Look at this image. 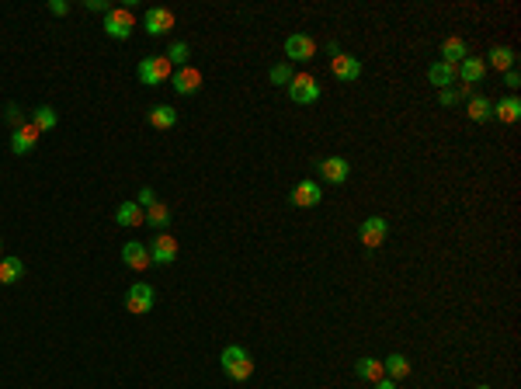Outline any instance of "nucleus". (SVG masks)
<instances>
[{
	"label": "nucleus",
	"instance_id": "obj_11",
	"mask_svg": "<svg viewBox=\"0 0 521 389\" xmlns=\"http://www.w3.org/2000/svg\"><path fill=\"white\" fill-rule=\"evenodd\" d=\"M146 247H150V261H153L157 268H167V264L177 261V240H174L170 233H157L153 244H146Z\"/></svg>",
	"mask_w": 521,
	"mask_h": 389
},
{
	"label": "nucleus",
	"instance_id": "obj_20",
	"mask_svg": "<svg viewBox=\"0 0 521 389\" xmlns=\"http://www.w3.org/2000/svg\"><path fill=\"white\" fill-rule=\"evenodd\" d=\"M146 119H150V126H153V129L167 132V129H174V126H177V108H170V104H153V108L146 112Z\"/></svg>",
	"mask_w": 521,
	"mask_h": 389
},
{
	"label": "nucleus",
	"instance_id": "obj_13",
	"mask_svg": "<svg viewBox=\"0 0 521 389\" xmlns=\"http://www.w3.org/2000/svg\"><path fill=\"white\" fill-rule=\"evenodd\" d=\"M39 139H42V132L35 129L32 122H25L21 129L11 132V153H14V157H28V153L39 146Z\"/></svg>",
	"mask_w": 521,
	"mask_h": 389
},
{
	"label": "nucleus",
	"instance_id": "obj_18",
	"mask_svg": "<svg viewBox=\"0 0 521 389\" xmlns=\"http://www.w3.org/2000/svg\"><path fill=\"white\" fill-rule=\"evenodd\" d=\"M486 66H493L497 73H508V70H518V52L515 49H508V45H493L490 49V56L483 59Z\"/></svg>",
	"mask_w": 521,
	"mask_h": 389
},
{
	"label": "nucleus",
	"instance_id": "obj_27",
	"mask_svg": "<svg viewBox=\"0 0 521 389\" xmlns=\"http://www.w3.org/2000/svg\"><path fill=\"white\" fill-rule=\"evenodd\" d=\"M115 222H119V226H143V222H146V213H143L136 202H122L119 209H115Z\"/></svg>",
	"mask_w": 521,
	"mask_h": 389
},
{
	"label": "nucleus",
	"instance_id": "obj_26",
	"mask_svg": "<svg viewBox=\"0 0 521 389\" xmlns=\"http://www.w3.org/2000/svg\"><path fill=\"white\" fill-rule=\"evenodd\" d=\"M382 369H386V376H390L393 383H400V379H406V376H410V358L397 351V354L382 358Z\"/></svg>",
	"mask_w": 521,
	"mask_h": 389
},
{
	"label": "nucleus",
	"instance_id": "obj_7",
	"mask_svg": "<svg viewBox=\"0 0 521 389\" xmlns=\"http://www.w3.org/2000/svg\"><path fill=\"white\" fill-rule=\"evenodd\" d=\"M288 202L295 205V209H317L323 202V188H320V181H299L292 191H288Z\"/></svg>",
	"mask_w": 521,
	"mask_h": 389
},
{
	"label": "nucleus",
	"instance_id": "obj_16",
	"mask_svg": "<svg viewBox=\"0 0 521 389\" xmlns=\"http://www.w3.org/2000/svg\"><path fill=\"white\" fill-rule=\"evenodd\" d=\"M122 264L132 268V271H146V268L153 264V261H150V247L139 244V240H129V244L122 247Z\"/></svg>",
	"mask_w": 521,
	"mask_h": 389
},
{
	"label": "nucleus",
	"instance_id": "obj_24",
	"mask_svg": "<svg viewBox=\"0 0 521 389\" xmlns=\"http://www.w3.org/2000/svg\"><path fill=\"white\" fill-rule=\"evenodd\" d=\"M28 122H32L39 132H52V129H56V122H59V115H56V108H52V104H39V108H32Z\"/></svg>",
	"mask_w": 521,
	"mask_h": 389
},
{
	"label": "nucleus",
	"instance_id": "obj_25",
	"mask_svg": "<svg viewBox=\"0 0 521 389\" xmlns=\"http://www.w3.org/2000/svg\"><path fill=\"white\" fill-rule=\"evenodd\" d=\"M490 108H493V101H490L486 94H473L469 104H466V115H469L476 126H483V122H490Z\"/></svg>",
	"mask_w": 521,
	"mask_h": 389
},
{
	"label": "nucleus",
	"instance_id": "obj_36",
	"mask_svg": "<svg viewBox=\"0 0 521 389\" xmlns=\"http://www.w3.org/2000/svg\"><path fill=\"white\" fill-rule=\"evenodd\" d=\"M83 7H87V11H105V14L112 11V4H108V0H83Z\"/></svg>",
	"mask_w": 521,
	"mask_h": 389
},
{
	"label": "nucleus",
	"instance_id": "obj_9",
	"mask_svg": "<svg viewBox=\"0 0 521 389\" xmlns=\"http://www.w3.org/2000/svg\"><path fill=\"white\" fill-rule=\"evenodd\" d=\"M317 171L327 184H344L351 177V160L348 157H323V160H317Z\"/></svg>",
	"mask_w": 521,
	"mask_h": 389
},
{
	"label": "nucleus",
	"instance_id": "obj_38",
	"mask_svg": "<svg viewBox=\"0 0 521 389\" xmlns=\"http://www.w3.org/2000/svg\"><path fill=\"white\" fill-rule=\"evenodd\" d=\"M476 389H490V386H486V383H483V386H476Z\"/></svg>",
	"mask_w": 521,
	"mask_h": 389
},
{
	"label": "nucleus",
	"instance_id": "obj_15",
	"mask_svg": "<svg viewBox=\"0 0 521 389\" xmlns=\"http://www.w3.org/2000/svg\"><path fill=\"white\" fill-rule=\"evenodd\" d=\"M490 119H497V122H504V126H515V122L521 119V97H518V94H508V97L493 101Z\"/></svg>",
	"mask_w": 521,
	"mask_h": 389
},
{
	"label": "nucleus",
	"instance_id": "obj_23",
	"mask_svg": "<svg viewBox=\"0 0 521 389\" xmlns=\"http://www.w3.org/2000/svg\"><path fill=\"white\" fill-rule=\"evenodd\" d=\"M355 376L365 379V383H379V379L386 376L382 358H358V361H355Z\"/></svg>",
	"mask_w": 521,
	"mask_h": 389
},
{
	"label": "nucleus",
	"instance_id": "obj_5",
	"mask_svg": "<svg viewBox=\"0 0 521 389\" xmlns=\"http://www.w3.org/2000/svg\"><path fill=\"white\" fill-rule=\"evenodd\" d=\"M170 73H174V66L167 63V56H146V59L139 63V80L146 87L170 84Z\"/></svg>",
	"mask_w": 521,
	"mask_h": 389
},
{
	"label": "nucleus",
	"instance_id": "obj_30",
	"mask_svg": "<svg viewBox=\"0 0 521 389\" xmlns=\"http://www.w3.org/2000/svg\"><path fill=\"white\" fill-rule=\"evenodd\" d=\"M268 77H271V84L288 87V84H292V77H295V73H292V66H288V63H275V66L268 70Z\"/></svg>",
	"mask_w": 521,
	"mask_h": 389
},
{
	"label": "nucleus",
	"instance_id": "obj_37",
	"mask_svg": "<svg viewBox=\"0 0 521 389\" xmlns=\"http://www.w3.org/2000/svg\"><path fill=\"white\" fill-rule=\"evenodd\" d=\"M372 386H375V389H397V383H393L390 376H382V379H379V383H372Z\"/></svg>",
	"mask_w": 521,
	"mask_h": 389
},
{
	"label": "nucleus",
	"instance_id": "obj_33",
	"mask_svg": "<svg viewBox=\"0 0 521 389\" xmlns=\"http://www.w3.org/2000/svg\"><path fill=\"white\" fill-rule=\"evenodd\" d=\"M438 104H441V108H452V104H459V90H455V87L438 90Z\"/></svg>",
	"mask_w": 521,
	"mask_h": 389
},
{
	"label": "nucleus",
	"instance_id": "obj_21",
	"mask_svg": "<svg viewBox=\"0 0 521 389\" xmlns=\"http://www.w3.org/2000/svg\"><path fill=\"white\" fill-rule=\"evenodd\" d=\"M21 275H25V261L18 254H4L0 258V285H14Z\"/></svg>",
	"mask_w": 521,
	"mask_h": 389
},
{
	"label": "nucleus",
	"instance_id": "obj_39",
	"mask_svg": "<svg viewBox=\"0 0 521 389\" xmlns=\"http://www.w3.org/2000/svg\"><path fill=\"white\" fill-rule=\"evenodd\" d=\"M0 251H4V244H0ZM0 258H4V254H0Z\"/></svg>",
	"mask_w": 521,
	"mask_h": 389
},
{
	"label": "nucleus",
	"instance_id": "obj_12",
	"mask_svg": "<svg viewBox=\"0 0 521 389\" xmlns=\"http://www.w3.org/2000/svg\"><path fill=\"white\" fill-rule=\"evenodd\" d=\"M170 87H174V94L192 97V94H199L201 90V73L195 70V66H181V70L170 73Z\"/></svg>",
	"mask_w": 521,
	"mask_h": 389
},
{
	"label": "nucleus",
	"instance_id": "obj_17",
	"mask_svg": "<svg viewBox=\"0 0 521 389\" xmlns=\"http://www.w3.org/2000/svg\"><path fill=\"white\" fill-rule=\"evenodd\" d=\"M483 73H486V63H483L480 56H466V59H462V63L455 66V80H462L466 87L480 84Z\"/></svg>",
	"mask_w": 521,
	"mask_h": 389
},
{
	"label": "nucleus",
	"instance_id": "obj_29",
	"mask_svg": "<svg viewBox=\"0 0 521 389\" xmlns=\"http://www.w3.org/2000/svg\"><path fill=\"white\" fill-rule=\"evenodd\" d=\"M163 56H167V63H170V66H177V70H181V66H188L192 45H188V42H174L167 52H163Z\"/></svg>",
	"mask_w": 521,
	"mask_h": 389
},
{
	"label": "nucleus",
	"instance_id": "obj_31",
	"mask_svg": "<svg viewBox=\"0 0 521 389\" xmlns=\"http://www.w3.org/2000/svg\"><path fill=\"white\" fill-rule=\"evenodd\" d=\"M4 119H7V126H11V129H21V126L28 122V115H25V112H21V108H18L14 101H11V104L4 108Z\"/></svg>",
	"mask_w": 521,
	"mask_h": 389
},
{
	"label": "nucleus",
	"instance_id": "obj_6",
	"mask_svg": "<svg viewBox=\"0 0 521 389\" xmlns=\"http://www.w3.org/2000/svg\"><path fill=\"white\" fill-rule=\"evenodd\" d=\"M386 237H390V222H386L382 216H368L358 226V240L368 247V251H379V247L386 244Z\"/></svg>",
	"mask_w": 521,
	"mask_h": 389
},
{
	"label": "nucleus",
	"instance_id": "obj_34",
	"mask_svg": "<svg viewBox=\"0 0 521 389\" xmlns=\"http://www.w3.org/2000/svg\"><path fill=\"white\" fill-rule=\"evenodd\" d=\"M504 87H508L511 94L518 90V87H521V73H518V70H508V73H504Z\"/></svg>",
	"mask_w": 521,
	"mask_h": 389
},
{
	"label": "nucleus",
	"instance_id": "obj_32",
	"mask_svg": "<svg viewBox=\"0 0 521 389\" xmlns=\"http://www.w3.org/2000/svg\"><path fill=\"white\" fill-rule=\"evenodd\" d=\"M153 202H157V191H153V188H139V198H136V205H139V209L146 213V209H150Z\"/></svg>",
	"mask_w": 521,
	"mask_h": 389
},
{
	"label": "nucleus",
	"instance_id": "obj_1",
	"mask_svg": "<svg viewBox=\"0 0 521 389\" xmlns=\"http://www.w3.org/2000/svg\"><path fill=\"white\" fill-rule=\"evenodd\" d=\"M219 361H223V372H226L233 383H247V379L254 376V358H250V351L240 345H226L223 354H219Z\"/></svg>",
	"mask_w": 521,
	"mask_h": 389
},
{
	"label": "nucleus",
	"instance_id": "obj_35",
	"mask_svg": "<svg viewBox=\"0 0 521 389\" xmlns=\"http://www.w3.org/2000/svg\"><path fill=\"white\" fill-rule=\"evenodd\" d=\"M49 14L63 18V14H70V4H66V0H49Z\"/></svg>",
	"mask_w": 521,
	"mask_h": 389
},
{
	"label": "nucleus",
	"instance_id": "obj_10",
	"mask_svg": "<svg viewBox=\"0 0 521 389\" xmlns=\"http://www.w3.org/2000/svg\"><path fill=\"white\" fill-rule=\"evenodd\" d=\"M330 73L344 84H355L361 77V59L351 52H337V56H330Z\"/></svg>",
	"mask_w": 521,
	"mask_h": 389
},
{
	"label": "nucleus",
	"instance_id": "obj_2",
	"mask_svg": "<svg viewBox=\"0 0 521 389\" xmlns=\"http://www.w3.org/2000/svg\"><path fill=\"white\" fill-rule=\"evenodd\" d=\"M132 28H136V14L129 7H112L105 14V35L115 39V42H129L132 39Z\"/></svg>",
	"mask_w": 521,
	"mask_h": 389
},
{
	"label": "nucleus",
	"instance_id": "obj_14",
	"mask_svg": "<svg viewBox=\"0 0 521 389\" xmlns=\"http://www.w3.org/2000/svg\"><path fill=\"white\" fill-rule=\"evenodd\" d=\"M143 28H146L150 35H167V32H174V11H167V7H150V11L143 14Z\"/></svg>",
	"mask_w": 521,
	"mask_h": 389
},
{
	"label": "nucleus",
	"instance_id": "obj_22",
	"mask_svg": "<svg viewBox=\"0 0 521 389\" xmlns=\"http://www.w3.org/2000/svg\"><path fill=\"white\" fill-rule=\"evenodd\" d=\"M428 80H431V84L438 87V90H448V87L455 84V66H452V63H431V66H428Z\"/></svg>",
	"mask_w": 521,
	"mask_h": 389
},
{
	"label": "nucleus",
	"instance_id": "obj_19",
	"mask_svg": "<svg viewBox=\"0 0 521 389\" xmlns=\"http://www.w3.org/2000/svg\"><path fill=\"white\" fill-rule=\"evenodd\" d=\"M466 56H473V52H469V42H466L462 35H448V39L441 42V63H452V66H459Z\"/></svg>",
	"mask_w": 521,
	"mask_h": 389
},
{
	"label": "nucleus",
	"instance_id": "obj_4",
	"mask_svg": "<svg viewBox=\"0 0 521 389\" xmlns=\"http://www.w3.org/2000/svg\"><path fill=\"white\" fill-rule=\"evenodd\" d=\"M288 90V97L295 101V104H317L320 101V94H323V87L317 77H310V73H295L292 77V84L285 87Z\"/></svg>",
	"mask_w": 521,
	"mask_h": 389
},
{
	"label": "nucleus",
	"instance_id": "obj_3",
	"mask_svg": "<svg viewBox=\"0 0 521 389\" xmlns=\"http://www.w3.org/2000/svg\"><path fill=\"white\" fill-rule=\"evenodd\" d=\"M153 306H157V292H153L150 282L129 285V292H125V309H129L132 316H146V313H153Z\"/></svg>",
	"mask_w": 521,
	"mask_h": 389
},
{
	"label": "nucleus",
	"instance_id": "obj_8",
	"mask_svg": "<svg viewBox=\"0 0 521 389\" xmlns=\"http://www.w3.org/2000/svg\"><path fill=\"white\" fill-rule=\"evenodd\" d=\"M285 56H288L292 63H310V59L317 56V39L306 35V32H292V35L285 39Z\"/></svg>",
	"mask_w": 521,
	"mask_h": 389
},
{
	"label": "nucleus",
	"instance_id": "obj_28",
	"mask_svg": "<svg viewBox=\"0 0 521 389\" xmlns=\"http://www.w3.org/2000/svg\"><path fill=\"white\" fill-rule=\"evenodd\" d=\"M143 226H150V229H157V233H167V226H170V209L163 205V202H153L150 209H146V222Z\"/></svg>",
	"mask_w": 521,
	"mask_h": 389
}]
</instances>
